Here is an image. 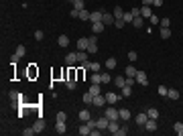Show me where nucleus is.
Instances as JSON below:
<instances>
[{"instance_id": "obj_53", "label": "nucleus", "mask_w": 183, "mask_h": 136, "mask_svg": "<svg viewBox=\"0 0 183 136\" xmlns=\"http://www.w3.org/2000/svg\"><path fill=\"white\" fill-rule=\"evenodd\" d=\"M43 37H45V35H43L41 31H37V33H35V39H37V41H43Z\"/></svg>"}, {"instance_id": "obj_50", "label": "nucleus", "mask_w": 183, "mask_h": 136, "mask_svg": "<svg viewBox=\"0 0 183 136\" xmlns=\"http://www.w3.org/2000/svg\"><path fill=\"white\" fill-rule=\"evenodd\" d=\"M69 16H73V18H80V10H77V8H73V10L69 12Z\"/></svg>"}, {"instance_id": "obj_38", "label": "nucleus", "mask_w": 183, "mask_h": 136, "mask_svg": "<svg viewBox=\"0 0 183 136\" xmlns=\"http://www.w3.org/2000/svg\"><path fill=\"white\" fill-rule=\"evenodd\" d=\"M65 86H67V90H75V88H77V81H75V79H67Z\"/></svg>"}, {"instance_id": "obj_13", "label": "nucleus", "mask_w": 183, "mask_h": 136, "mask_svg": "<svg viewBox=\"0 0 183 136\" xmlns=\"http://www.w3.org/2000/svg\"><path fill=\"white\" fill-rule=\"evenodd\" d=\"M140 16H142V18H151V16H153L151 6H140Z\"/></svg>"}, {"instance_id": "obj_22", "label": "nucleus", "mask_w": 183, "mask_h": 136, "mask_svg": "<svg viewBox=\"0 0 183 136\" xmlns=\"http://www.w3.org/2000/svg\"><path fill=\"white\" fill-rule=\"evenodd\" d=\"M120 93H122V97H130V95H132V86H124V88L120 90Z\"/></svg>"}, {"instance_id": "obj_34", "label": "nucleus", "mask_w": 183, "mask_h": 136, "mask_svg": "<svg viewBox=\"0 0 183 136\" xmlns=\"http://www.w3.org/2000/svg\"><path fill=\"white\" fill-rule=\"evenodd\" d=\"M146 116H149V118H155V120H157V118H159V110H157V108H151V110L146 112Z\"/></svg>"}, {"instance_id": "obj_45", "label": "nucleus", "mask_w": 183, "mask_h": 136, "mask_svg": "<svg viewBox=\"0 0 183 136\" xmlns=\"http://www.w3.org/2000/svg\"><path fill=\"white\" fill-rule=\"evenodd\" d=\"M128 59H130V61H137V59H138V53H137V51H130V53H128Z\"/></svg>"}, {"instance_id": "obj_51", "label": "nucleus", "mask_w": 183, "mask_h": 136, "mask_svg": "<svg viewBox=\"0 0 183 136\" xmlns=\"http://www.w3.org/2000/svg\"><path fill=\"white\" fill-rule=\"evenodd\" d=\"M18 59H20V57H18V55H16V53H14V55H12V57H10V63H12V65H16V63H18Z\"/></svg>"}, {"instance_id": "obj_28", "label": "nucleus", "mask_w": 183, "mask_h": 136, "mask_svg": "<svg viewBox=\"0 0 183 136\" xmlns=\"http://www.w3.org/2000/svg\"><path fill=\"white\" fill-rule=\"evenodd\" d=\"M90 93H92V95H100V93H102V90H100V83H92Z\"/></svg>"}, {"instance_id": "obj_24", "label": "nucleus", "mask_w": 183, "mask_h": 136, "mask_svg": "<svg viewBox=\"0 0 183 136\" xmlns=\"http://www.w3.org/2000/svg\"><path fill=\"white\" fill-rule=\"evenodd\" d=\"M114 83L118 86V90H122V88L126 86V77H122V75H118V77L114 79Z\"/></svg>"}, {"instance_id": "obj_8", "label": "nucleus", "mask_w": 183, "mask_h": 136, "mask_svg": "<svg viewBox=\"0 0 183 136\" xmlns=\"http://www.w3.org/2000/svg\"><path fill=\"white\" fill-rule=\"evenodd\" d=\"M33 128H35V132H43V130H45V120H43V116L37 118V122H35Z\"/></svg>"}, {"instance_id": "obj_40", "label": "nucleus", "mask_w": 183, "mask_h": 136, "mask_svg": "<svg viewBox=\"0 0 183 136\" xmlns=\"http://www.w3.org/2000/svg\"><path fill=\"white\" fill-rule=\"evenodd\" d=\"M122 18H124V22H132V20H134V14H132V12H124Z\"/></svg>"}, {"instance_id": "obj_20", "label": "nucleus", "mask_w": 183, "mask_h": 136, "mask_svg": "<svg viewBox=\"0 0 183 136\" xmlns=\"http://www.w3.org/2000/svg\"><path fill=\"white\" fill-rule=\"evenodd\" d=\"M82 100H84V104H86V106H90V104H92V106H94V95H92L90 91H86Z\"/></svg>"}, {"instance_id": "obj_27", "label": "nucleus", "mask_w": 183, "mask_h": 136, "mask_svg": "<svg viewBox=\"0 0 183 136\" xmlns=\"http://www.w3.org/2000/svg\"><path fill=\"white\" fill-rule=\"evenodd\" d=\"M90 71L92 73H102V63H90Z\"/></svg>"}, {"instance_id": "obj_18", "label": "nucleus", "mask_w": 183, "mask_h": 136, "mask_svg": "<svg viewBox=\"0 0 183 136\" xmlns=\"http://www.w3.org/2000/svg\"><path fill=\"white\" fill-rule=\"evenodd\" d=\"M77 116H80V120H82V122H88V120H90V118H92L90 110H82V112H80Z\"/></svg>"}, {"instance_id": "obj_39", "label": "nucleus", "mask_w": 183, "mask_h": 136, "mask_svg": "<svg viewBox=\"0 0 183 136\" xmlns=\"http://www.w3.org/2000/svg\"><path fill=\"white\" fill-rule=\"evenodd\" d=\"M8 95H10V100H12V102H18V100H20V97H23V95H20V93H18V91H10V93H8Z\"/></svg>"}, {"instance_id": "obj_15", "label": "nucleus", "mask_w": 183, "mask_h": 136, "mask_svg": "<svg viewBox=\"0 0 183 136\" xmlns=\"http://www.w3.org/2000/svg\"><path fill=\"white\" fill-rule=\"evenodd\" d=\"M118 114H120V120H130V110H126V108H120L118 110Z\"/></svg>"}, {"instance_id": "obj_46", "label": "nucleus", "mask_w": 183, "mask_h": 136, "mask_svg": "<svg viewBox=\"0 0 183 136\" xmlns=\"http://www.w3.org/2000/svg\"><path fill=\"white\" fill-rule=\"evenodd\" d=\"M157 91H159V95H167V91H169V90H167L165 86H159V90H157Z\"/></svg>"}, {"instance_id": "obj_4", "label": "nucleus", "mask_w": 183, "mask_h": 136, "mask_svg": "<svg viewBox=\"0 0 183 136\" xmlns=\"http://www.w3.org/2000/svg\"><path fill=\"white\" fill-rule=\"evenodd\" d=\"M106 104H108V102H106V95H102V93H100V95H94V106H96V108H104Z\"/></svg>"}, {"instance_id": "obj_14", "label": "nucleus", "mask_w": 183, "mask_h": 136, "mask_svg": "<svg viewBox=\"0 0 183 136\" xmlns=\"http://www.w3.org/2000/svg\"><path fill=\"white\" fill-rule=\"evenodd\" d=\"M116 67H118V61L114 57H108L106 59V69H116Z\"/></svg>"}, {"instance_id": "obj_54", "label": "nucleus", "mask_w": 183, "mask_h": 136, "mask_svg": "<svg viewBox=\"0 0 183 136\" xmlns=\"http://www.w3.org/2000/svg\"><path fill=\"white\" fill-rule=\"evenodd\" d=\"M130 12H132V14H134V16H140V8H137V6H134V8H132V10H130Z\"/></svg>"}, {"instance_id": "obj_56", "label": "nucleus", "mask_w": 183, "mask_h": 136, "mask_svg": "<svg viewBox=\"0 0 183 136\" xmlns=\"http://www.w3.org/2000/svg\"><path fill=\"white\" fill-rule=\"evenodd\" d=\"M153 4L155 6H163V0H153Z\"/></svg>"}, {"instance_id": "obj_6", "label": "nucleus", "mask_w": 183, "mask_h": 136, "mask_svg": "<svg viewBox=\"0 0 183 136\" xmlns=\"http://www.w3.org/2000/svg\"><path fill=\"white\" fill-rule=\"evenodd\" d=\"M88 47H90V39L82 37V39L77 41V51H88Z\"/></svg>"}, {"instance_id": "obj_10", "label": "nucleus", "mask_w": 183, "mask_h": 136, "mask_svg": "<svg viewBox=\"0 0 183 136\" xmlns=\"http://www.w3.org/2000/svg\"><path fill=\"white\" fill-rule=\"evenodd\" d=\"M65 63H67V65H73V63H77V51H73V53H67V57H65Z\"/></svg>"}, {"instance_id": "obj_2", "label": "nucleus", "mask_w": 183, "mask_h": 136, "mask_svg": "<svg viewBox=\"0 0 183 136\" xmlns=\"http://www.w3.org/2000/svg\"><path fill=\"white\" fill-rule=\"evenodd\" d=\"M142 128H144L146 132H155V130H157V120H155V118H149V120L144 122Z\"/></svg>"}, {"instance_id": "obj_11", "label": "nucleus", "mask_w": 183, "mask_h": 136, "mask_svg": "<svg viewBox=\"0 0 183 136\" xmlns=\"http://www.w3.org/2000/svg\"><path fill=\"white\" fill-rule=\"evenodd\" d=\"M104 22H92V33H96V35H100L102 31H104Z\"/></svg>"}, {"instance_id": "obj_55", "label": "nucleus", "mask_w": 183, "mask_h": 136, "mask_svg": "<svg viewBox=\"0 0 183 136\" xmlns=\"http://www.w3.org/2000/svg\"><path fill=\"white\" fill-rule=\"evenodd\" d=\"M126 86H134V77H126Z\"/></svg>"}, {"instance_id": "obj_30", "label": "nucleus", "mask_w": 183, "mask_h": 136, "mask_svg": "<svg viewBox=\"0 0 183 136\" xmlns=\"http://www.w3.org/2000/svg\"><path fill=\"white\" fill-rule=\"evenodd\" d=\"M71 4H73V8H77V10H84V8H86L84 0H71Z\"/></svg>"}, {"instance_id": "obj_23", "label": "nucleus", "mask_w": 183, "mask_h": 136, "mask_svg": "<svg viewBox=\"0 0 183 136\" xmlns=\"http://www.w3.org/2000/svg\"><path fill=\"white\" fill-rule=\"evenodd\" d=\"M88 61V51H77V63H86Z\"/></svg>"}, {"instance_id": "obj_3", "label": "nucleus", "mask_w": 183, "mask_h": 136, "mask_svg": "<svg viewBox=\"0 0 183 136\" xmlns=\"http://www.w3.org/2000/svg\"><path fill=\"white\" fill-rule=\"evenodd\" d=\"M118 100H122V95H118V93H114V91H110V93H106V102L110 104V106H114Z\"/></svg>"}, {"instance_id": "obj_43", "label": "nucleus", "mask_w": 183, "mask_h": 136, "mask_svg": "<svg viewBox=\"0 0 183 136\" xmlns=\"http://www.w3.org/2000/svg\"><path fill=\"white\" fill-rule=\"evenodd\" d=\"M124 134H128V126H120L118 128V136H124Z\"/></svg>"}, {"instance_id": "obj_42", "label": "nucleus", "mask_w": 183, "mask_h": 136, "mask_svg": "<svg viewBox=\"0 0 183 136\" xmlns=\"http://www.w3.org/2000/svg\"><path fill=\"white\" fill-rule=\"evenodd\" d=\"M65 120H67V114L65 112H59L57 114V122H65Z\"/></svg>"}, {"instance_id": "obj_26", "label": "nucleus", "mask_w": 183, "mask_h": 136, "mask_svg": "<svg viewBox=\"0 0 183 136\" xmlns=\"http://www.w3.org/2000/svg\"><path fill=\"white\" fill-rule=\"evenodd\" d=\"M124 73H126V77H137V73H138V71L134 69V65H128Z\"/></svg>"}, {"instance_id": "obj_57", "label": "nucleus", "mask_w": 183, "mask_h": 136, "mask_svg": "<svg viewBox=\"0 0 183 136\" xmlns=\"http://www.w3.org/2000/svg\"><path fill=\"white\" fill-rule=\"evenodd\" d=\"M153 4V0H142V6H151Z\"/></svg>"}, {"instance_id": "obj_17", "label": "nucleus", "mask_w": 183, "mask_h": 136, "mask_svg": "<svg viewBox=\"0 0 183 136\" xmlns=\"http://www.w3.org/2000/svg\"><path fill=\"white\" fill-rule=\"evenodd\" d=\"M149 120V116L146 114H137V118H134V122H137L138 126H144V122Z\"/></svg>"}, {"instance_id": "obj_41", "label": "nucleus", "mask_w": 183, "mask_h": 136, "mask_svg": "<svg viewBox=\"0 0 183 136\" xmlns=\"http://www.w3.org/2000/svg\"><path fill=\"white\" fill-rule=\"evenodd\" d=\"M169 37H171V31H169V29H161V39H165V41H167Z\"/></svg>"}, {"instance_id": "obj_36", "label": "nucleus", "mask_w": 183, "mask_h": 136, "mask_svg": "<svg viewBox=\"0 0 183 136\" xmlns=\"http://www.w3.org/2000/svg\"><path fill=\"white\" fill-rule=\"evenodd\" d=\"M90 10H86V8H84V10H80V18H82V20H90Z\"/></svg>"}, {"instance_id": "obj_5", "label": "nucleus", "mask_w": 183, "mask_h": 136, "mask_svg": "<svg viewBox=\"0 0 183 136\" xmlns=\"http://www.w3.org/2000/svg\"><path fill=\"white\" fill-rule=\"evenodd\" d=\"M108 124H110V118H108L106 114H102V116H100V120H98V128H100V130H106V128H108Z\"/></svg>"}, {"instance_id": "obj_33", "label": "nucleus", "mask_w": 183, "mask_h": 136, "mask_svg": "<svg viewBox=\"0 0 183 136\" xmlns=\"http://www.w3.org/2000/svg\"><path fill=\"white\" fill-rule=\"evenodd\" d=\"M159 25H161V29H169V27H171V20L165 16V18H161V20H159Z\"/></svg>"}, {"instance_id": "obj_48", "label": "nucleus", "mask_w": 183, "mask_h": 136, "mask_svg": "<svg viewBox=\"0 0 183 136\" xmlns=\"http://www.w3.org/2000/svg\"><path fill=\"white\" fill-rule=\"evenodd\" d=\"M108 81H110V73L104 71V73H102V83H108Z\"/></svg>"}, {"instance_id": "obj_32", "label": "nucleus", "mask_w": 183, "mask_h": 136, "mask_svg": "<svg viewBox=\"0 0 183 136\" xmlns=\"http://www.w3.org/2000/svg\"><path fill=\"white\" fill-rule=\"evenodd\" d=\"M112 14H114V18H122V16H124V10H122V8H120V6H116V8H114V12H112Z\"/></svg>"}, {"instance_id": "obj_1", "label": "nucleus", "mask_w": 183, "mask_h": 136, "mask_svg": "<svg viewBox=\"0 0 183 136\" xmlns=\"http://www.w3.org/2000/svg\"><path fill=\"white\" fill-rule=\"evenodd\" d=\"M104 114H106V116H108V118H110V120H118V118H120V114H118V110H116V108H114V106H108V108H106V112H104Z\"/></svg>"}, {"instance_id": "obj_16", "label": "nucleus", "mask_w": 183, "mask_h": 136, "mask_svg": "<svg viewBox=\"0 0 183 136\" xmlns=\"http://www.w3.org/2000/svg\"><path fill=\"white\" fill-rule=\"evenodd\" d=\"M118 120H110V124H108V130L112 132V134H118Z\"/></svg>"}, {"instance_id": "obj_25", "label": "nucleus", "mask_w": 183, "mask_h": 136, "mask_svg": "<svg viewBox=\"0 0 183 136\" xmlns=\"http://www.w3.org/2000/svg\"><path fill=\"white\" fill-rule=\"evenodd\" d=\"M55 130H57V134H65V132H67L65 122H57V124H55Z\"/></svg>"}, {"instance_id": "obj_47", "label": "nucleus", "mask_w": 183, "mask_h": 136, "mask_svg": "<svg viewBox=\"0 0 183 136\" xmlns=\"http://www.w3.org/2000/svg\"><path fill=\"white\" fill-rule=\"evenodd\" d=\"M114 25H116L118 29H122V27H124L126 22H124V18H116V22H114Z\"/></svg>"}, {"instance_id": "obj_52", "label": "nucleus", "mask_w": 183, "mask_h": 136, "mask_svg": "<svg viewBox=\"0 0 183 136\" xmlns=\"http://www.w3.org/2000/svg\"><path fill=\"white\" fill-rule=\"evenodd\" d=\"M159 20H161V18H159V16H155V14H153V16H151V25H159Z\"/></svg>"}, {"instance_id": "obj_7", "label": "nucleus", "mask_w": 183, "mask_h": 136, "mask_svg": "<svg viewBox=\"0 0 183 136\" xmlns=\"http://www.w3.org/2000/svg\"><path fill=\"white\" fill-rule=\"evenodd\" d=\"M102 22H104L106 27H110V25H114V22H116V18H114V14H108V12H104V16H102Z\"/></svg>"}, {"instance_id": "obj_9", "label": "nucleus", "mask_w": 183, "mask_h": 136, "mask_svg": "<svg viewBox=\"0 0 183 136\" xmlns=\"http://www.w3.org/2000/svg\"><path fill=\"white\" fill-rule=\"evenodd\" d=\"M137 83H140V86H149V79H146V73H144V71H138L137 73Z\"/></svg>"}, {"instance_id": "obj_21", "label": "nucleus", "mask_w": 183, "mask_h": 136, "mask_svg": "<svg viewBox=\"0 0 183 136\" xmlns=\"http://www.w3.org/2000/svg\"><path fill=\"white\" fill-rule=\"evenodd\" d=\"M77 132H80V134L82 136H88L92 132V128L90 126H88V124H86V122H84V124H82V126H80V130H77Z\"/></svg>"}, {"instance_id": "obj_12", "label": "nucleus", "mask_w": 183, "mask_h": 136, "mask_svg": "<svg viewBox=\"0 0 183 136\" xmlns=\"http://www.w3.org/2000/svg\"><path fill=\"white\" fill-rule=\"evenodd\" d=\"M102 16H104V12H92L90 14V22H102Z\"/></svg>"}, {"instance_id": "obj_19", "label": "nucleus", "mask_w": 183, "mask_h": 136, "mask_svg": "<svg viewBox=\"0 0 183 136\" xmlns=\"http://www.w3.org/2000/svg\"><path fill=\"white\" fill-rule=\"evenodd\" d=\"M57 45L59 47H67L69 45V37H67V35H61V37L57 39Z\"/></svg>"}, {"instance_id": "obj_49", "label": "nucleus", "mask_w": 183, "mask_h": 136, "mask_svg": "<svg viewBox=\"0 0 183 136\" xmlns=\"http://www.w3.org/2000/svg\"><path fill=\"white\" fill-rule=\"evenodd\" d=\"M23 134L25 136H33L35 134V128H27V130H23Z\"/></svg>"}, {"instance_id": "obj_35", "label": "nucleus", "mask_w": 183, "mask_h": 136, "mask_svg": "<svg viewBox=\"0 0 183 136\" xmlns=\"http://www.w3.org/2000/svg\"><path fill=\"white\" fill-rule=\"evenodd\" d=\"M173 130H175L179 136H183V124L181 122H175V124H173Z\"/></svg>"}, {"instance_id": "obj_37", "label": "nucleus", "mask_w": 183, "mask_h": 136, "mask_svg": "<svg viewBox=\"0 0 183 136\" xmlns=\"http://www.w3.org/2000/svg\"><path fill=\"white\" fill-rule=\"evenodd\" d=\"M92 83H102V73H92Z\"/></svg>"}, {"instance_id": "obj_29", "label": "nucleus", "mask_w": 183, "mask_h": 136, "mask_svg": "<svg viewBox=\"0 0 183 136\" xmlns=\"http://www.w3.org/2000/svg\"><path fill=\"white\" fill-rule=\"evenodd\" d=\"M167 97L175 102V100H179V91H177V90H169V91H167Z\"/></svg>"}, {"instance_id": "obj_44", "label": "nucleus", "mask_w": 183, "mask_h": 136, "mask_svg": "<svg viewBox=\"0 0 183 136\" xmlns=\"http://www.w3.org/2000/svg\"><path fill=\"white\" fill-rule=\"evenodd\" d=\"M25 53H27V49H25L23 45H20L18 49H16V55H18V57H25Z\"/></svg>"}, {"instance_id": "obj_31", "label": "nucleus", "mask_w": 183, "mask_h": 136, "mask_svg": "<svg viewBox=\"0 0 183 136\" xmlns=\"http://www.w3.org/2000/svg\"><path fill=\"white\" fill-rule=\"evenodd\" d=\"M132 25H134L137 29H140V27L144 25V18H142V16H134V20H132Z\"/></svg>"}]
</instances>
